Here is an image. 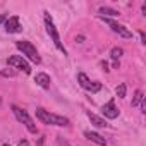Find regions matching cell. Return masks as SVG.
Listing matches in <instances>:
<instances>
[{"label": "cell", "mask_w": 146, "mask_h": 146, "mask_svg": "<svg viewBox=\"0 0 146 146\" xmlns=\"http://www.w3.org/2000/svg\"><path fill=\"white\" fill-rule=\"evenodd\" d=\"M12 112H14V115L17 117V120H19V122H23V124L26 125V129H28L31 134H36V132H38V129H36V125H35L33 119L29 117V113H28L26 110L19 108L17 105H12Z\"/></svg>", "instance_id": "obj_1"}, {"label": "cell", "mask_w": 146, "mask_h": 146, "mask_svg": "<svg viewBox=\"0 0 146 146\" xmlns=\"http://www.w3.org/2000/svg\"><path fill=\"white\" fill-rule=\"evenodd\" d=\"M16 46L23 52V55H26L31 62H35V64H40L41 62V58H40V55H38V52H36V48L29 43V41H17L16 43Z\"/></svg>", "instance_id": "obj_2"}, {"label": "cell", "mask_w": 146, "mask_h": 146, "mask_svg": "<svg viewBox=\"0 0 146 146\" xmlns=\"http://www.w3.org/2000/svg\"><path fill=\"white\" fill-rule=\"evenodd\" d=\"M45 24H46V31H48V35L52 36V40H53L55 46H57L60 52H64V55H65L67 52H65L64 45L60 43V36H58V33H57V29H55V26H53V21H52V17H50V14H48V12H45Z\"/></svg>", "instance_id": "obj_3"}, {"label": "cell", "mask_w": 146, "mask_h": 146, "mask_svg": "<svg viewBox=\"0 0 146 146\" xmlns=\"http://www.w3.org/2000/svg\"><path fill=\"white\" fill-rule=\"evenodd\" d=\"M110 28H112V31L113 33H117V35H120L122 38H132V33L127 29V28H124L122 24H119V23H115V21H112V19H108V17H102Z\"/></svg>", "instance_id": "obj_4"}, {"label": "cell", "mask_w": 146, "mask_h": 146, "mask_svg": "<svg viewBox=\"0 0 146 146\" xmlns=\"http://www.w3.org/2000/svg\"><path fill=\"white\" fill-rule=\"evenodd\" d=\"M7 64L12 65V67H17V69H21V70H24L26 74H31V67H29V64H28L23 57H19V55L9 57V58H7Z\"/></svg>", "instance_id": "obj_5"}, {"label": "cell", "mask_w": 146, "mask_h": 146, "mask_svg": "<svg viewBox=\"0 0 146 146\" xmlns=\"http://www.w3.org/2000/svg\"><path fill=\"white\" fill-rule=\"evenodd\" d=\"M102 112H103V115L108 117V119H117V117H119V110H117L113 100H110L108 103H105V105L102 107Z\"/></svg>", "instance_id": "obj_6"}, {"label": "cell", "mask_w": 146, "mask_h": 146, "mask_svg": "<svg viewBox=\"0 0 146 146\" xmlns=\"http://www.w3.org/2000/svg\"><path fill=\"white\" fill-rule=\"evenodd\" d=\"M23 28L19 24V17L17 16H12V17H7L5 21V31L7 33H19Z\"/></svg>", "instance_id": "obj_7"}, {"label": "cell", "mask_w": 146, "mask_h": 146, "mask_svg": "<svg viewBox=\"0 0 146 146\" xmlns=\"http://www.w3.org/2000/svg\"><path fill=\"white\" fill-rule=\"evenodd\" d=\"M60 125V127H65L69 125V119L62 117V115H55V113H48V119H46V125Z\"/></svg>", "instance_id": "obj_8"}, {"label": "cell", "mask_w": 146, "mask_h": 146, "mask_svg": "<svg viewBox=\"0 0 146 146\" xmlns=\"http://www.w3.org/2000/svg\"><path fill=\"white\" fill-rule=\"evenodd\" d=\"M84 136H86V139H90V141H93V143H96V144H100V146H107V139H105L103 136H100L98 132L86 131Z\"/></svg>", "instance_id": "obj_9"}, {"label": "cell", "mask_w": 146, "mask_h": 146, "mask_svg": "<svg viewBox=\"0 0 146 146\" xmlns=\"http://www.w3.org/2000/svg\"><path fill=\"white\" fill-rule=\"evenodd\" d=\"M36 84L41 86V88H50V76L45 74V72H40V74H36Z\"/></svg>", "instance_id": "obj_10"}, {"label": "cell", "mask_w": 146, "mask_h": 146, "mask_svg": "<svg viewBox=\"0 0 146 146\" xmlns=\"http://www.w3.org/2000/svg\"><path fill=\"white\" fill-rule=\"evenodd\" d=\"M88 117H90V120H91L93 125H96V127H107V122H105L102 117H98V115H95V113H91V112H88Z\"/></svg>", "instance_id": "obj_11"}, {"label": "cell", "mask_w": 146, "mask_h": 146, "mask_svg": "<svg viewBox=\"0 0 146 146\" xmlns=\"http://www.w3.org/2000/svg\"><path fill=\"white\" fill-rule=\"evenodd\" d=\"M78 83H79L84 90H88V91H90V88H91V81L88 79V76L84 74V72H79V74H78Z\"/></svg>", "instance_id": "obj_12"}, {"label": "cell", "mask_w": 146, "mask_h": 146, "mask_svg": "<svg viewBox=\"0 0 146 146\" xmlns=\"http://www.w3.org/2000/svg\"><path fill=\"white\" fill-rule=\"evenodd\" d=\"M100 17H105V16H119V11L115 9H110V7H100Z\"/></svg>", "instance_id": "obj_13"}, {"label": "cell", "mask_w": 146, "mask_h": 146, "mask_svg": "<svg viewBox=\"0 0 146 146\" xmlns=\"http://www.w3.org/2000/svg\"><path fill=\"white\" fill-rule=\"evenodd\" d=\"M143 98H144L143 91H141V90H137V91L134 93V98H132V107H137V105L143 102Z\"/></svg>", "instance_id": "obj_14"}, {"label": "cell", "mask_w": 146, "mask_h": 146, "mask_svg": "<svg viewBox=\"0 0 146 146\" xmlns=\"http://www.w3.org/2000/svg\"><path fill=\"white\" fill-rule=\"evenodd\" d=\"M36 119H40L43 124H46V119H48V112L43 110V108H36Z\"/></svg>", "instance_id": "obj_15"}, {"label": "cell", "mask_w": 146, "mask_h": 146, "mask_svg": "<svg viewBox=\"0 0 146 146\" xmlns=\"http://www.w3.org/2000/svg\"><path fill=\"white\" fill-rule=\"evenodd\" d=\"M122 53H124V50H122V48H119V46L112 48V52H110V55H112V58H113V60H119V58L122 57Z\"/></svg>", "instance_id": "obj_16"}, {"label": "cell", "mask_w": 146, "mask_h": 146, "mask_svg": "<svg viewBox=\"0 0 146 146\" xmlns=\"http://www.w3.org/2000/svg\"><path fill=\"white\" fill-rule=\"evenodd\" d=\"M125 91H127V86H125L124 83H122V84H119V86H117V90H115V93H117V96H119V98H124V96H125Z\"/></svg>", "instance_id": "obj_17"}, {"label": "cell", "mask_w": 146, "mask_h": 146, "mask_svg": "<svg viewBox=\"0 0 146 146\" xmlns=\"http://www.w3.org/2000/svg\"><path fill=\"white\" fill-rule=\"evenodd\" d=\"M0 76H4V78H14V76H16V70H12V69L2 70V72H0Z\"/></svg>", "instance_id": "obj_18"}, {"label": "cell", "mask_w": 146, "mask_h": 146, "mask_svg": "<svg viewBox=\"0 0 146 146\" xmlns=\"http://www.w3.org/2000/svg\"><path fill=\"white\" fill-rule=\"evenodd\" d=\"M100 90H102V84H100V83H91V88H90L91 93H96V91H100Z\"/></svg>", "instance_id": "obj_19"}, {"label": "cell", "mask_w": 146, "mask_h": 146, "mask_svg": "<svg viewBox=\"0 0 146 146\" xmlns=\"http://www.w3.org/2000/svg\"><path fill=\"white\" fill-rule=\"evenodd\" d=\"M57 141H58V144H60V146H70V144H69V143H67V141H65V139L62 137V136H60V137H58Z\"/></svg>", "instance_id": "obj_20"}, {"label": "cell", "mask_w": 146, "mask_h": 146, "mask_svg": "<svg viewBox=\"0 0 146 146\" xmlns=\"http://www.w3.org/2000/svg\"><path fill=\"white\" fill-rule=\"evenodd\" d=\"M17 146H29V141H28V139H21Z\"/></svg>", "instance_id": "obj_21"}, {"label": "cell", "mask_w": 146, "mask_h": 146, "mask_svg": "<svg viewBox=\"0 0 146 146\" xmlns=\"http://www.w3.org/2000/svg\"><path fill=\"white\" fill-rule=\"evenodd\" d=\"M5 21H7V16L5 14H0V24H4Z\"/></svg>", "instance_id": "obj_22"}, {"label": "cell", "mask_w": 146, "mask_h": 146, "mask_svg": "<svg viewBox=\"0 0 146 146\" xmlns=\"http://www.w3.org/2000/svg\"><path fill=\"white\" fill-rule=\"evenodd\" d=\"M112 65H113V69H119V67H120V62H119V60H113Z\"/></svg>", "instance_id": "obj_23"}, {"label": "cell", "mask_w": 146, "mask_h": 146, "mask_svg": "<svg viewBox=\"0 0 146 146\" xmlns=\"http://www.w3.org/2000/svg\"><path fill=\"white\" fill-rule=\"evenodd\" d=\"M139 36H141V43H146V36H144V33H141Z\"/></svg>", "instance_id": "obj_24"}, {"label": "cell", "mask_w": 146, "mask_h": 146, "mask_svg": "<svg viewBox=\"0 0 146 146\" xmlns=\"http://www.w3.org/2000/svg\"><path fill=\"white\" fill-rule=\"evenodd\" d=\"M102 67H103V70H108V64L107 62H102Z\"/></svg>", "instance_id": "obj_25"}, {"label": "cell", "mask_w": 146, "mask_h": 146, "mask_svg": "<svg viewBox=\"0 0 146 146\" xmlns=\"http://www.w3.org/2000/svg\"><path fill=\"white\" fill-rule=\"evenodd\" d=\"M83 40H84L83 36H78V38H76V41H78V43H83Z\"/></svg>", "instance_id": "obj_26"}, {"label": "cell", "mask_w": 146, "mask_h": 146, "mask_svg": "<svg viewBox=\"0 0 146 146\" xmlns=\"http://www.w3.org/2000/svg\"><path fill=\"white\" fill-rule=\"evenodd\" d=\"M0 105H2V98H0Z\"/></svg>", "instance_id": "obj_27"}, {"label": "cell", "mask_w": 146, "mask_h": 146, "mask_svg": "<svg viewBox=\"0 0 146 146\" xmlns=\"http://www.w3.org/2000/svg\"><path fill=\"white\" fill-rule=\"evenodd\" d=\"M4 146H11V144H4Z\"/></svg>", "instance_id": "obj_28"}, {"label": "cell", "mask_w": 146, "mask_h": 146, "mask_svg": "<svg viewBox=\"0 0 146 146\" xmlns=\"http://www.w3.org/2000/svg\"><path fill=\"white\" fill-rule=\"evenodd\" d=\"M41 146H43V144H41Z\"/></svg>", "instance_id": "obj_29"}]
</instances>
